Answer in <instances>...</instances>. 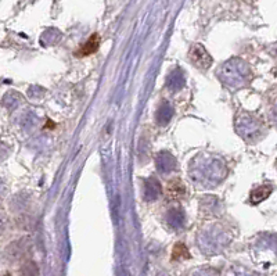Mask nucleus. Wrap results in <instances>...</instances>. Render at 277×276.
I'll return each instance as SVG.
<instances>
[{"instance_id": "1", "label": "nucleus", "mask_w": 277, "mask_h": 276, "mask_svg": "<svg viewBox=\"0 0 277 276\" xmlns=\"http://www.w3.org/2000/svg\"><path fill=\"white\" fill-rule=\"evenodd\" d=\"M188 57H190V60L193 61V64L196 67L203 68V70H206L211 65V62H212V57L206 52L205 47L201 45L193 46L191 50H190V53H188Z\"/></svg>"}, {"instance_id": "2", "label": "nucleus", "mask_w": 277, "mask_h": 276, "mask_svg": "<svg viewBox=\"0 0 277 276\" xmlns=\"http://www.w3.org/2000/svg\"><path fill=\"white\" fill-rule=\"evenodd\" d=\"M100 47V36L97 34H93L89 39L86 40V43L82 46L81 49L76 50L75 56L76 57H88L90 54H94Z\"/></svg>"}, {"instance_id": "3", "label": "nucleus", "mask_w": 277, "mask_h": 276, "mask_svg": "<svg viewBox=\"0 0 277 276\" xmlns=\"http://www.w3.org/2000/svg\"><path fill=\"white\" fill-rule=\"evenodd\" d=\"M190 258V253H188L187 247L185 246V244H176L175 247H173V251H172V259L175 261V259H187Z\"/></svg>"}, {"instance_id": "5", "label": "nucleus", "mask_w": 277, "mask_h": 276, "mask_svg": "<svg viewBox=\"0 0 277 276\" xmlns=\"http://www.w3.org/2000/svg\"><path fill=\"white\" fill-rule=\"evenodd\" d=\"M4 276H10V275H9V274H7V275H4Z\"/></svg>"}, {"instance_id": "4", "label": "nucleus", "mask_w": 277, "mask_h": 276, "mask_svg": "<svg viewBox=\"0 0 277 276\" xmlns=\"http://www.w3.org/2000/svg\"><path fill=\"white\" fill-rule=\"evenodd\" d=\"M270 192H272V189L270 187H266V186H260L258 187L255 192H252V203H260L262 200H265V198H268L269 195H270Z\"/></svg>"}]
</instances>
